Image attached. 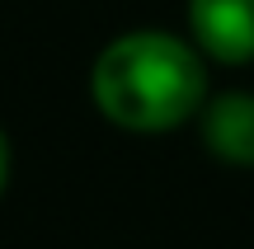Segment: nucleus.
<instances>
[{"label": "nucleus", "mask_w": 254, "mask_h": 249, "mask_svg": "<svg viewBox=\"0 0 254 249\" xmlns=\"http://www.w3.org/2000/svg\"><path fill=\"white\" fill-rule=\"evenodd\" d=\"M9 174H14V146H9V132L0 127V198L9 188Z\"/></svg>", "instance_id": "obj_4"}, {"label": "nucleus", "mask_w": 254, "mask_h": 249, "mask_svg": "<svg viewBox=\"0 0 254 249\" xmlns=\"http://www.w3.org/2000/svg\"><path fill=\"white\" fill-rule=\"evenodd\" d=\"M193 122L217 165L254 169V90H212Z\"/></svg>", "instance_id": "obj_3"}, {"label": "nucleus", "mask_w": 254, "mask_h": 249, "mask_svg": "<svg viewBox=\"0 0 254 249\" xmlns=\"http://www.w3.org/2000/svg\"><path fill=\"white\" fill-rule=\"evenodd\" d=\"M184 24L212 66H254V0H189Z\"/></svg>", "instance_id": "obj_2"}, {"label": "nucleus", "mask_w": 254, "mask_h": 249, "mask_svg": "<svg viewBox=\"0 0 254 249\" xmlns=\"http://www.w3.org/2000/svg\"><path fill=\"white\" fill-rule=\"evenodd\" d=\"M207 56L189 33L127 28L99 47L90 66V99L109 127L132 137H165L198 118L212 94Z\"/></svg>", "instance_id": "obj_1"}]
</instances>
